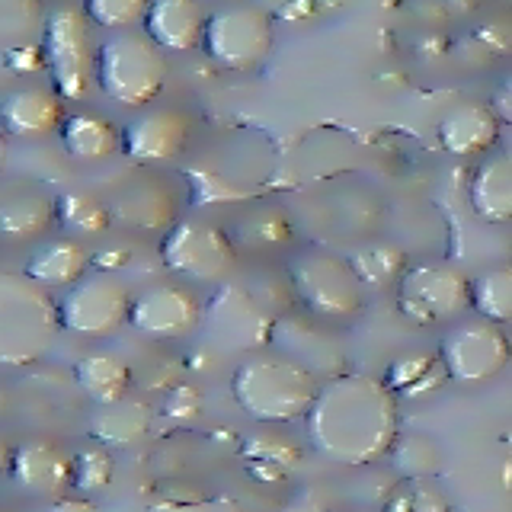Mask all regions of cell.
Segmentation results:
<instances>
[{"label": "cell", "mask_w": 512, "mask_h": 512, "mask_svg": "<svg viewBox=\"0 0 512 512\" xmlns=\"http://www.w3.org/2000/svg\"><path fill=\"white\" fill-rule=\"evenodd\" d=\"M304 429L314 452L346 468H365L388 458L400 436L397 394L372 375H333L320 381L314 404L304 413Z\"/></svg>", "instance_id": "obj_1"}, {"label": "cell", "mask_w": 512, "mask_h": 512, "mask_svg": "<svg viewBox=\"0 0 512 512\" xmlns=\"http://www.w3.org/2000/svg\"><path fill=\"white\" fill-rule=\"evenodd\" d=\"M320 388V378L308 368L285 359V356H263L250 352L231 375V394L237 407L256 423H295L304 420L311 410Z\"/></svg>", "instance_id": "obj_2"}, {"label": "cell", "mask_w": 512, "mask_h": 512, "mask_svg": "<svg viewBox=\"0 0 512 512\" xmlns=\"http://www.w3.org/2000/svg\"><path fill=\"white\" fill-rule=\"evenodd\" d=\"M58 330V298L23 272H0V365H36L55 346Z\"/></svg>", "instance_id": "obj_3"}, {"label": "cell", "mask_w": 512, "mask_h": 512, "mask_svg": "<svg viewBox=\"0 0 512 512\" xmlns=\"http://www.w3.org/2000/svg\"><path fill=\"white\" fill-rule=\"evenodd\" d=\"M167 58L164 52L135 29H119L96 45L93 77L112 103L125 109H141L154 103L167 84Z\"/></svg>", "instance_id": "obj_4"}, {"label": "cell", "mask_w": 512, "mask_h": 512, "mask_svg": "<svg viewBox=\"0 0 512 512\" xmlns=\"http://www.w3.org/2000/svg\"><path fill=\"white\" fill-rule=\"evenodd\" d=\"M288 285L314 317L346 320L365 308V285L346 256L308 250L288 263Z\"/></svg>", "instance_id": "obj_5"}, {"label": "cell", "mask_w": 512, "mask_h": 512, "mask_svg": "<svg viewBox=\"0 0 512 512\" xmlns=\"http://www.w3.org/2000/svg\"><path fill=\"white\" fill-rule=\"evenodd\" d=\"M42 58L61 100H84L96 68L90 20L74 7H55L45 16Z\"/></svg>", "instance_id": "obj_6"}, {"label": "cell", "mask_w": 512, "mask_h": 512, "mask_svg": "<svg viewBox=\"0 0 512 512\" xmlns=\"http://www.w3.org/2000/svg\"><path fill=\"white\" fill-rule=\"evenodd\" d=\"M276 42L272 16L253 4H228L205 16L202 52L228 71H253Z\"/></svg>", "instance_id": "obj_7"}, {"label": "cell", "mask_w": 512, "mask_h": 512, "mask_svg": "<svg viewBox=\"0 0 512 512\" xmlns=\"http://www.w3.org/2000/svg\"><path fill=\"white\" fill-rule=\"evenodd\" d=\"M397 308L420 327L448 324L471 308V279L448 263H416L397 279Z\"/></svg>", "instance_id": "obj_8"}, {"label": "cell", "mask_w": 512, "mask_h": 512, "mask_svg": "<svg viewBox=\"0 0 512 512\" xmlns=\"http://www.w3.org/2000/svg\"><path fill=\"white\" fill-rule=\"evenodd\" d=\"M132 292L112 272H90L80 282L64 288L58 298L61 330L84 340H106L128 324Z\"/></svg>", "instance_id": "obj_9"}, {"label": "cell", "mask_w": 512, "mask_h": 512, "mask_svg": "<svg viewBox=\"0 0 512 512\" xmlns=\"http://www.w3.org/2000/svg\"><path fill=\"white\" fill-rule=\"evenodd\" d=\"M512 359V340L500 324H490L484 317L461 320L442 336L439 365L448 381L474 388L487 384L503 372Z\"/></svg>", "instance_id": "obj_10"}, {"label": "cell", "mask_w": 512, "mask_h": 512, "mask_svg": "<svg viewBox=\"0 0 512 512\" xmlns=\"http://www.w3.org/2000/svg\"><path fill=\"white\" fill-rule=\"evenodd\" d=\"M202 327L218 349L260 352L272 343L276 317L244 285H218L202 304Z\"/></svg>", "instance_id": "obj_11"}, {"label": "cell", "mask_w": 512, "mask_h": 512, "mask_svg": "<svg viewBox=\"0 0 512 512\" xmlns=\"http://www.w3.org/2000/svg\"><path fill=\"white\" fill-rule=\"evenodd\" d=\"M234 240L199 218L173 221L160 240V263L189 282H218L234 266Z\"/></svg>", "instance_id": "obj_12"}, {"label": "cell", "mask_w": 512, "mask_h": 512, "mask_svg": "<svg viewBox=\"0 0 512 512\" xmlns=\"http://www.w3.org/2000/svg\"><path fill=\"white\" fill-rule=\"evenodd\" d=\"M128 324L148 340H180L202 327V301L183 285H148L132 295Z\"/></svg>", "instance_id": "obj_13"}, {"label": "cell", "mask_w": 512, "mask_h": 512, "mask_svg": "<svg viewBox=\"0 0 512 512\" xmlns=\"http://www.w3.org/2000/svg\"><path fill=\"white\" fill-rule=\"evenodd\" d=\"M189 141V122L173 109H144L122 128V154L141 167L170 164Z\"/></svg>", "instance_id": "obj_14"}, {"label": "cell", "mask_w": 512, "mask_h": 512, "mask_svg": "<svg viewBox=\"0 0 512 512\" xmlns=\"http://www.w3.org/2000/svg\"><path fill=\"white\" fill-rule=\"evenodd\" d=\"M10 477L29 496H55L58 500L71 487V455L42 439L20 442L10 455Z\"/></svg>", "instance_id": "obj_15"}, {"label": "cell", "mask_w": 512, "mask_h": 512, "mask_svg": "<svg viewBox=\"0 0 512 512\" xmlns=\"http://www.w3.org/2000/svg\"><path fill=\"white\" fill-rule=\"evenodd\" d=\"M64 122V106L55 90L45 87H20L0 100V128L10 138L36 141L55 135Z\"/></svg>", "instance_id": "obj_16"}, {"label": "cell", "mask_w": 512, "mask_h": 512, "mask_svg": "<svg viewBox=\"0 0 512 512\" xmlns=\"http://www.w3.org/2000/svg\"><path fill=\"white\" fill-rule=\"evenodd\" d=\"M106 208L112 224L128 231H167L176 221V202L170 189L148 180H132L116 189Z\"/></svg>", "instance_id": "obj_17"}, {"label": "cell", "mask_w": 512, "mask_h": 512, "mask_svg": "<svg viewBox=\"0 0 512 512\" xmlns=\"http://www.w3.org/2000/svg\"><path fill=\"white\" fill-rule=\"evenodd\" d=\"M141 23L144 36L160 52H196L202 48L205 13L196 0H151Z\"/></svg>", "instance_id": "obj_18"}, {"label": "cell", "mask_w": 512, "mask_h": 512, "mask_svg": "<svg viewBox=\"0 0 512 512\" xmlns=\"http://www.w3.org/2000/svg\"><path fill=\"white\" fill-rule=\"evenodd\" d=\"M500 119L493 116V109L484 103H458L439 119V144L442 151L455 157L471 154H490L500 141Z\"/></svg>", "instance_id": "obj_19"}, {"label": "cell", "mask_w": 512, "mask_h": 512, "mask_svg": "<svg viewBox=\"0 0 512 512\" xmlns=\"http://www.w3.org/2000/svg\"><path fill=\"white\" fill-rule=\"evenodd\" d=\"M272 343L282 349L285 359L304 365L320 381H327L333 375H343V372H336V365L343 362L340 346H336L327 333H320L311 324H304V320H295V317L276 320V327H272Z\"/></svg>", "instance_id": "obj_20"}, {"label": "cell", "mask_w": 512, "mask_h": 512, "mask_svg": "<svg viewBox=\"0 0 512 512\" xmlns=\"http://www.w3.org/2000/svg\"><path fill=\"white\" fill-rule=\"evenodd\" d=\"M471 212L487 224H512V151L487 154L471 176Z\"/></svg>", "instance_id": "obj_21"}, {"label": "cell", "mask_w": 512, "mask_h": 512, "mask_svg": "<svg viewBox=\"0 0 512 512\" xmlns=\"http://www.w3.org/2000/svg\"><path fill=\"white\" fill-rule=\"evenodd\" d=\"M55 224V196L39 186L0 189V237L32 240Z\"/></svg>", "instance_id": "obj_22"}, {"label": "cell", "mask_w": 512, "mask_h": 512, "mask_svg": "<svg viewBox=\"0 0 512 512\" xmlns=\"http://www.w3.org/2000/svg\"><path fill=\"white\" fill-rule=\"evenodd\" d=\"M90 269V250L74 237H55L29 256L23 276L39 282L42 288H68L80 282Z\"/></svg>", "instance_id": "obj_23"}, {"label": "cell", "mask_w": 512, "mask_h": 512, "mask_svg": "<svg viewBox=\"0 0 512 512\" xmlns=\"http://www.w3.org/2000/svg\"><path fill=\"white\" fill-rule=\"evenodd\" d=\"M74 381L96 407L116 404L132 388V365L112 349H93L74 365Z\"/></svg>", "instance_id": "obj_24"}, {"label": "cell", "mask_w": 512, "mask_h": 512, "mask_svg": "<svg viewBox=\"0 0 512 512\" xmlns=\"http://www.w3.org/2000/svg\"><path fill=\"white\" fill-rule=\"evenodd\" d=\"M58 135L68 157L80 160V164H100V160H109L122 151V132L109 119L93 116V112L64 116Z\"/></svg>", "instance_id": "obj_25"}, {"label": "cell", "mask_w": 512, "mask_h": 512, "mask_svg": "<svg viewBox=\"0 0 512 512\" xmlns=\"http://www.w3.org/2000/svg\"><path fill=\"white\" fill-rule=\"evenodd\" d=\"M151 429V407L141 400H116V404H103L90 413L87 432L96 445L103 448H128L141 442Z\"/></svg>", "instance_id": "obj_26"}, {"label": "cell", "mask_w": 512, "mask_h": 512, "mask_svg": "<svg viewBox=\"0 0 512 512\" xmlns=\"http://www.w3.org/2000/svg\"><path fill=\"white\" fill-rule=\"evenodd\" d=\"M394 394H404V397H423V394H432L439 388L445 378L442 365H439V356H429V352H404V356H397L388 372L381 378Z\"/></svg>", "instance_id": "obj_27"}, {"label": "cell", "mask_w": 512, "mask_h": 512, "mask_svg": "<svg viewBox=\"0 0 512 512\" xmlns=\"http://www.w3.org/2000/svg\"><path fill=\"white\" fill-rule=\"evenodd\" d=\"M471 308L490 324H512V263L477 272L471 279Z\"/></svg>", "instance_id": "obj_28"}, {"label": "cell", "mask_w": 512, "mask_h": 512, "mask_svg": "<svg viewBox=\"0 0 512 512\" xmlns=\"http://www.w3.org/2000/svg\"><path fill=\"white\" fill-rule=\"evenodd\" d=\"M55 221L68 234H103L112 228L106 202L80 189H68L55 196Z\"/></svg>", "instance_id": "obj_29"}, {"label": "cell", "mask_w": 512, "mask_h": 512, "mask_svg": "<svg viewBox=\"0 0 512 512\" xmlns=\"http://www.w3.org/2000/svg\"><path fill=\"white\" fill-rule=\"evenodd\" d=\"M388 458H391V468L404 480H429L442 471V448L429 436H423V432L397 436Z\"/></svg>", "instance_id": "obj_30"}, {"label": "cell", "mask_w": 512, "mask_h": 512, "mask_svg": "<svg viewBox=\"0 0 512 512\" xmlns=\"http://www.w3.org/2000/svg\"><path fill=\"white\" fill-rule=\"evenodd\" d=\"M349 266L356 269V276L365 288H384V285H397V279L404 276L407 269V256L404 250H397L391 244H372L362 247L349 256Z\"/></svg>", "instance_id": "obj_31"}, {"label": "cell", "mask_w": 512, "mask_h": 512, "mask_svg": "<svg viewBox=\"0 0 512 512\" xmlns=\"http://www.w3.org/2000/svg\"><path fill=\"white\" fill-rule=\"evenodd\" d=\"M116 477V461H112V452L103 445H90L80 448L77 455H71V487L77 493H100L112 484Z\"/></svg>", "instance_id": "obj_32"}, {"label": "cell", "mask_w": 512, "mask_h": 512, "mask_svg": "<svg viewBox=\"0 0 512 512\" xmlns=\"http://www.w3.org/2000/svg\"><path fill=\"white\" fill-rule=\"evenodd\" d=\"M151 0H84V16L93 26H103L109 32L132 29L144 20Z\"/></svg>", "instance_id": "obj_33"}, {"label": "cell", "mask_w": 512, "mask_h": 512, "mask_svg": "<svg viewBox=\"0 0 512 512\" xmlns=\"http://www.w3.org/2000/svg\"><path fill=\"white\" fill-rule=\"evenodd\" d=\"M381 512H452L445 496L429 487L426 480H404L388 500H384Z\"/></svg>", "instance_id": "obj_34"}, {"label": "cell", "mask_w": 512, "mask_h": 512, "mask_svg": "<svg viewBox=\"0 0 512 512\" xmlns=\"http://www.w3.org/2000/svg\"><path fill=\"white\" fill-rule=\"evenodd\" d=\"M240 240L250 247H279L292 240V221L279 212H256L253 218L244 221Z\"/></svg>", "instance_id": "obj_35"}, {"label": "cell", "mask_w": 512, "mask_h": 512, "mask_svg": "<svg viewBox=\"0 0 512 512\" xmlns=\"http://www.w3.org/2000/svg\"><path fill=\"white\" fill-rule=\"evenodd\" d=\"M164 416L173 423H189L196 420L199 410H202V394L199 388H192V384H176V388L164 397Z\"/></svg>", "instance_id": "obj_36"}, {"label": "cell", "mask_w": 512, "mask_h": 512, "mask_svg": "<svg viewBox=\"0 0 512 512\" xmlns=\"http://www.w3.org/2000/svg\"><path fill=\"white\" fill-rule=\"evenodd\" d=\"M471 42L484 52L487 58H496V55H506L509 48H512V32L503 26V23H487V26H480Z\"/></svg>", "instance_id": "obj_37"}, {"label": "cell", "mask_w": 512, "mask_h": 512, "mask_svg": "<svg viewBox=\"0 0 512 512\" xmlns=\"http://www.w3.org/2000/svg\"><path fill=\"white\" fill-rule=\"evenodd\" d=\"M7 68L16 74H36L45 68V58H42V48H32V45H16L7 52Z\"/></svg>", "instance_id": "obj_38"}, {"label": "cell", "mask_w": 512, "mask_h": 512, "mask_svg": "<svg viewBox=\"0 0 512 512\" xmlns=\"http://www.w3.org/2000/svg\"><path fill=\"white\" fill-rule=\"evenodd\" d=\"M490 109H493V116L500 119V125L512 128V74L496 84V90L490 96Z\"/></svg>", "instance_id": "obj_39"}, {"label": "cell", "mask_w": 512, "mask_h": 512, "mask_svg": "<svg viewBox=\"0 0 512 512\" xmlns=\"http://www.w3.org/2000/svg\"><path fill=\"white\" fill-rule=\"evenodd\" d=\"M45 512H100V509H96L87 496H58Z\"/></svg>", "instance_id": "obj_40"}, {"label": "cell", "mask_w": 512, "mask_h": 512, "mask_svg": "<svg viewBox=\"0 0 512 512\" xmlns=\"http://www.w3.org/2000/svg\"><path fill=\"white\" fill-rule=\"evenodd\" d=\"M311 10H314L311 0H292V4L282 7V16H285V20H301V16H308Z\"/></svg>", "instance_id": "obj_41"}, {"label": "cell", "mask_w": 512, "mask_h": 512, "mask_svg": "<svg viewBox=\"0 0 512 512\" xmlns=\"http://www.w3.org/2000/svg\"><path fill=\"white\" fill-rule=\"evenodd\" d=\"M445 10H474L477 0H439Z\"/></svg>", "instance_id": "obj_42"}, {"label": "cell", "mask_w": 512, "mask_h": 512, "mask_svg": "<svg viewBox=\"0 0 512 512\" xmlns=\"http://www.w3.org/2000/svg\"><path fill=\"white\" fill-rule=\"evenodd\" d=\"M10 455H13V448L4 439H0V474L10 471Z\"/></svg>", "instance_id": "obj_43"}, {"label": "cell", "mask_w": 512, "mask_h": 512, "mask_svg": "<svg viewBox=\"0 0 512 512\" xmlns=\"http://www.w3.org/2000/svg\"><path fill=\"white\" fill-rule=\"evenodd\" d=\"M7 164V135H4V128H0V170H4Z\"/></svg>", "instance_id": "obj_44"}, {"label": "cell", "mask_w": 512, "mask_h": 512, "mask_svg": "<svg viewBox=\"0 0 512 512\" xmlns=\"http://www.w3.org/2000/svg\"><path fill=\"white\" fill-rule=\"evenodd\" d=\"M4 400H7V397H4V391H0V407H4Z\"/></svg>", "instance_id": "obj_45"}, {"label": "cell", "mask_w": 512, "mask_h": 512, "mask_svg": "<svg viewBox=\"0 0 512 512\" xmlns=\"http://www.w3.org/2000/svg\"><path fill=\"white\" fill-rule=\"evenodd\" d=\"M352 512H359V509H352Z\"/></svg>", "instance_id": "obj_46"}, {"label": "cell", "mask_w": 512, "mask_h": 512, "mask_svg": "<svg viewBox=\"0 0 512 512\" xmlns=\"http://www.w3.org/2000/svg\"><path fill=\"white\" fill-rule=\"evenodd\" d=\"M509 151H512V148H509Z\"/></svg>", "instance_id": "obj_47"}]
</instances>
